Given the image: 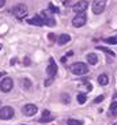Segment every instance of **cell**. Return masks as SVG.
Returning <instances> with one entry per match:
<instances>
[{
	"mask_svg": "<svg viewBox=\"0 0 117 125\" xmlns=\"http://www.w3.org/2000/svg\"><path fill=\"white\" fill-rule=\"evenodd\" d=\"M4 73H6V72H0V78H1V76H3Z\"/></svg>",
	"mask_w": 117,
	"mask_h": 125,
	"instance_id": "1f68e13d",
	"label": "cell"
},
{
	"mask_svg": "<svg viewBox=\"0 0 117 125\" xmlns=\"http://www.w3.org/2000/svg\"><path fill=\"white\" fill-rule=\"evenodd\" d=\"M48 37H49V40H52V41H54V34H53V33H51V34L48 35Z\"/></svg>",
	"mask_w": 117,
	"mask_h": 125,
	"instance_id": "4316f807",
	"label": "cell"
},
{
	"mask_svg": "<svg viewBox=\"0 0 117 125\" xmlns=\"http://www.w3.org/2000/svg\"><path fill=\"white\" fill-rule=\"evenodd\" d=\"M46 73H48V78H54L57 73V65L54 62L53 59H49V64L46 67Z\"/></svg>",
	"mask_w": 117,
	"mask_h": 125,
	"instance_id": "9c48e42d",
	"label": "cell"
},
{
	"mask_svg": "<svg viewBox=\"0 0 117 125\" xmlns=\"http://www.w3.org/2000/svg\"><path fill=\"white\" fill-rule=\"evenodd\" d=\"M98 83L101 86H106L109 83V78H108V75L106 73H102V75H99L98 76Z\"/></svg>",
	"mask_w": 117,
	"mask_h": 125,
	"instance_id": "9a60e30c",
	"label": "cell"
},
{
	"mask_svg": "<svg viewBox=\"0 0 117 125\" xmlns=\"http://www.w3.org/2000/svg\"><path fill=\"white\" fill-rule=\"evenodd\" d=\"M70 69L74 75H78V76L86 75L89 72V67L86 65L85 62H74L72 65L70 67Z\"/></svg>",
	"mask_w": 117,
	"mask_h": 125,
	"instance_id": "6da1fadb",
	"label": "cell"
},
{
	"mask_svg": "<svg viewBox=\"0 0 117 125\" xmlns=\"http://www.w3.org/2000/svg\"><path fill=\"white\" fill-rule=\"evenodd\" d=\"M54 120V117L52 116L51 113L48 112V110H44L42 112V117L40 118V122H51V121H53Z\"/></svg>",
	"mask_w": 117,
	"mask_h": 125,
	"instance_id": "7c38bea8",
	"label": "cell"
},
{
	"mask_svg": "<svg viewBox=\"0 0 117 125\" xmlns=\"http://www.w3.org/2000/svg\"><path fill=\"white\" fill-rule=\"evenodd\" d=\"M21 86H22V88L30 90V88H32V82L29 80V79H22V80H21Z\"/></svg>",
	"mask_w": 117,
	"mask_h": 125,
	"instance_id": "e0dca14e",
	"label": "cell"
},
{
	"mask_svg": "<svg viewBox=\"0 0 117 125\" xmlns=\"http://www.w3.org/2000/svg\"><path fill=\"white\" fill-rule=\"evenodd\" d=\"M12 86H14V82L11 78H4L0 83V90L3 91V93H10V91L12 90Z\"/></svg>",
	"mask_w": 117,
	"mask_h": 125,
	"instance_id": "ba28073f",
	"label": "cell"
},
{
	"mask_svg": "<svg viewBox=\"0 0 117 125\" xmlns=\"http://www.w3.org/2000/svg\"><path fill=\"white\" fill-rule=\"evenodd\" d=\"M60 61H61V62H65V61H67V57H61Z\"/></svg>",
	"mask_w": 117,
	"mask_h": 125,
	"instance_id": "4dcf8cb0",
	"label": "cell"
},
{
	"mask_svg": "<svg viewBox=\"0 0 117 125\" xmlns=\"http://www.w3.org/2000/svg\"><path fill=\"white\" fill-rule=\"evenodd\" d=\"M67 56H74V52H72V50H70V52L67 53Z\"/></svg>",
	"mask_w": 117,
	"mask_h": 125,
	"instance_id": "f546056e",
	"label": "cell"
},
{
	"mask_svg": "<svg viewBox=\"0 0 117 125\" xmlns=\"http://www.w3.org/2000/svg\"><path fill=\"white\" fill-rule=\"evenodd\" d=\"M12 15L18 19H22L23 16L27 15V7L25 4H18L12 8Z\"/></svg>",
	"mask_w": 117,
	"mask_h": 125,
	"instance_id": "7a4b0ae2",
	"label": "cell"
},
{
	"mask_svg": "<svg viewBox=\"0 0 117 125\" xmlns=\"http://www.w3.org/2000/svg\"><path fill=\"white\" fill-rule=\"evenodd\" d=\"M116 97H117V95H116Z\"/></svg>",
	"mask_w": 117,
	"mask_h": 125,
	"instance_id": "d590c367",
	"label": "cell"
},
{
	"mask_svg": "<svg viewBox=\"0 0 117 125\" xmlns=\"http://www.w3.org/2000/svg\"><path fill=\"white\" fill-rule=\"evenodd\" d=\"M37 110H38V107L35 106L34 103H27V105H25L22 107V113L25 116H34L37 113Z\"/></svg>",
	"mask_w": 117,
	"mask_h": 125,
	"instance_id": "30bf717a",
	"label": "cell"
},
{
	"mask_svg": "<svg viewBox=\"0 0 117 125\" xmlns=\"http://www.w3.org/2000/svg\"><path fill=\"white\" fill-rule=\"evenodd\" d=\"M97 49L98 50H102V52H105L106 54H110V56H116V53H114L113 50H110V49H108V48H104V46H97Z\"/></svg>",
	"mask_w": 117,
	"mask_h": 125,
	"instance_id": "ac0fdd59",
	"label": "cell"
},
{
	"mask_svg": "<svg viewBox=\"0 0 117 125\" xmlns=\"http://www.w3.org/2000/svg\"><path fill=\"white\" fill-rule=\"evenodd\" d=\"M15 62H16V59H11V62H10V64H11V65H14Z\"/></svg>",
	"mask_w": 117,
	"mask_h": 125,
	"instance_id": "f1b7e54d",
	"label": "cell"
},
{
	"mask_svg": "<svg viewBox=\"0 0 117 125\" xmlns=\"http://www.w3.org/2000/svg\"><path fill=\"white\" fill-rule=\"evenodd\" d=\"M49 11H51L52 14H57V12H60V10L57 8V7L54 6L53 3H49Z\"/></svg>",
	"mask_w": 117,
	"mask_h": 125,
	"instance_id": "ffe728a7",
	"label": "cell"
},
{
	"mask_svg": "<svg viewBox=\"0 0 117 125\" xmlns=\"http://www.w3.org/2000/svg\"><path fill=\"white\" fill-rule=\"evenodd\" d=\"M86 60H87V62H89V64L95 65V64L98 62V56H97L95 53H89L87 56H86Z\"/></svg>",
	"mask_w": 117,
	"mask_h": 125,
	"instance_id": "5bb4252c",
	"label": "cell"
},
{
	"mask_svg": "<svg viewBox=\"0 0 117 125\" xmlns=\"http://www.w3.org/2000/svg\"><path fill=\"white\" fill-rule=\"evenodd\" d=\"M70 41H71V37H70V35H68V34H61L60 37L57 38V44H59V45H61V46H63V45L68 44Z\"/></svg>",
	"mask_w": 117,
	"mask_h": 125,
	"instance_id": "4fadbf2b",
	"label": "cell"
},
{
	"mask_svg": "<svg viewBox=\"0 0 117 125\" xmlns=\"http://www.w3.org/2000/svg\"><path fill=\"white\" fill-rule=\"evenodd\" d=\"M27 23L29 25H34V26H44L45 22H44V18L41 15H34L33 18L27 19Z\"/></svg>",
	"mask_w": 117,
	"mask_h": 125,
	"instance_id": "8fae6325",
	"label": "cell"
},
{
	"mask_svg": "<svg viewBox=\"0 0 117 125\" xmlns=\"http://www.w3.org/2000/svg\"><path fill=\"white\" fill-rule=\"evenodd\" d=\"M23 64H25L26 67H29L32 64V62H30V59H29V57H25V59H23Z\"/></svg>",
	"mask_w": 117,
	"mask_h": 125,
	"instance_id": "d4e9b609",
	"label": "cell"
},
{
	"mask_svg": "<svg viewBox=\"0 0 117 125\" xmlns=\"http://www.w3.org/2000/svg\"><path fill=\"white\" fill-rule=\"evenodd\" d=\"M0 49H1V45H0Z\"/></svg>",
	"mask_w": 117,
	"mask_h": 125,
	"instance_id": "836d02e7",
	"label": "cell"
},
{
	"mask_svg": "<svg viewBox=\"0 0 117 125\" xmlns=\"http://www.w3.org/2000/svg\"><path fill=\"white\" fill-rule=\"evenodd\" d=\"M86 22H87V16H86L85 12L76 14L75 18L72 19V25L75 26V27H82V26L86 25Z\"/></svg>",
	"mask_w": 117,
	"mask_h": 125,
	"instance_id": "5b68a950",
	"label": "cell"
},
{
	"mask_svg": "<svg viewBox=\"0 0 117 125\" xmlns=\"http://www.w3.org/2000/svg\"><path fill=\"white\" fill-rule=\"evenodd\" d=\"M76 99H78V102H79L80 105H83V103H86V101H87V95H86L85 93H79L76 95Z\"/></svg>",
	"mask_w": 117,
	"mask_h": 125,
	"instance_id": "2e32d148",
	"label": "cell"
},
{
	"mask_svg": "<svg viewBox=\"0 0 117 125\" xmlns=\"http://www.w3.org/2000/svg\"><path fill=\"white\" fill-rule=\"evenodd\" d=\"M52 82H53V78H48L44 82V84H45V86H46V87H48V86H51V84H52Z\"/></svg>",
	"mask_w": 117,
	"mask_h": 125,
	"instance_id": "603a6c76",
	"label": "cell"
},
{
	"mask_svg": "<svg viewBox=\"0 0 117 125\" xmlns=\"http://www.w3.org/2000/svg\"><path fill=\"white\" fill-rule=\"evenodd\" d=\"M41 16L44 18V22H45V25H48V26H51V27H53L54 25H56V19L53 18V16L51 15V11L49 10H44L41 12Z\"/></svg>",
	"mask_w": 117,
	"mask_h": 125,
	"instance_id": "52a82bcc",
	"label": "cell"
},
{
	"mask_svg": "<svg viewBox=\"0 0 117 125\" xmlns=\"http://www.w3.org/2000/svg\"><path fill=\"white\" fill-rule=\"evenodd\" d=\"M67 124L68 125H83V122L79 121V120H75V118H68L67 120Z\"/></svg>",
	"mask_w": 117,
	"mask_h": 125,
	"instance_id": "d6986e66",
	"label": "cell"
},
{
	"mask_svg": "<svg viewBox=\"0 0 117 125\" xmlns=\"http://www.w3.org/2000/svg\"><path fill=\"white\" fill-rule=\"evenodd\" d=\"M106 8V0H94L93 1V12L94 14H102Z\"/></svg>",
	"mask_w": 117,
	"mask_h": 125,
	"instance_id": "3957f363",
	"label": "cell"
},
{
	"mask_svg": "<svg viewBox=\"0 0 117 125\" xmlns=\"http://www.w3.org/2000/svg\"><path fill=\"white\" fill-rule=\"evenodd\" d=\"M87 8H89V1H87V0H79V1L76 4H74V7H72L74 12H76V14L85 12Z\"/></svg>",
	"mask_w": 117,
	"mask_h": 125,
	"instance_id": "8992f818",
	"label": "cell"
},
{
	"mask_svg": "<svg viewBox=\"0 0 117 125\" xmlns=\"http://www.w3.org/2000/svg\"><path fill=\"white\" fill-rule=\"evenodd\" d=\"M14 114H15V112H14V109L11 106H3L1 109H0V118L1 120L12 118Z\"/></svg>",
	"mask_w": 117,
	"mask_h": 125,
	"instance_id": "277c9868",
	"label": "cell"
},
{
	"mask_svg": "<svg viewBox=\"0 0 117 125\" xmlns=\"http://www.w3.org/2000/svg\"><path fill=\"white\" fill-rule=\"evenodd\" d=\"M116 110H117V102H113L110 105V110H109V113H113V114H116Z\"/></svg>",
	"mask_w": 117,
	"mask_h": 125,
	"instance_id": "7402d4cb",
	"label": "cell"
},
{
	"mask_svg": "<svg viewBox=\"0 0 117 125\" xmlns=\"http://www.w3.org/2000/svg\"><path fill=\"white\" fill-rule=\"evenodd\" d=\"M102 101H104V95H99V97H97L94 99V102L95 103H99V102H102Z\"/></svg>",
	"mask_w": 117,
	"mask_h": 125,
	"instance_id": "484cf974",
	"label": "cell"
},
{
	"mask_svg": "<svg viewBox=\"0 0 117 125\" xmlns=\"http://www.w3.org/2000/svg\"><path fill=\"white\" fill-rule=\"evenodd\" d=\"M61 98H63V102H67V103L70 102V95H68V94H63Z\"/></svg>",
	"mask_w": 117,
	"mask_h": 125,
	"instance_id": "cb8c5ba5",
	"label": "cell"
},
{
	"mask_svg": "<svg viewBox=\"0 0 117 125\" xmlns=\"http://www.w3.org/2000/svg\"><path fill=\"white\" fill-rule=\"evenodd\" d=\"M105 42H106V44H109V45H116L117 44V38L109 37V38H106V40H105Z\"/></svg>",
	"mask_w": 117,
	"mask_h": 125,
	"instance_id": "44dd1931",
	"label": "cell"
},
{
	"mask_svg": "<svg viewBox=\"0 0 117 125\" xmlns=\"http://www.w3.org/2000/svg\"><path fill=\"white\" fill-rule=\"evenodd\" d=\"M4 4H6V0H0V8H1Z\"/></svg>",
	"mask_w": 117,
	"mask_h": 125,
	"instance_id": "83f0119b",
	"label": "cell"
},
{
	"mask_svg": "<svg viewBox=\"0 0 117 125\" xmlns=\"http://www.w3.org/2000/svg\"><path fill=\"white\" fill-rule=\"evenodd\" d=\"M0 106H1V101H0Z\"/></svg>",
	"mask_w": 117,
	"mask_h": 125,
	"instance_id": "d6a6232c",
	"label": "cell"
},
{
	"mask_svg": "<svg viewBox=\"0 0 117 125\" xmlns=\"http://www.w3.org/2000/svg\"><path fill=\"white\" fill-rule=\"evenodd\" d=\"M113 125H116V124H113Z\"/></svg>",
	"mask_w": 117,
	"mask_h": 125,
	"instance_id": "e575fe53",
	"label": "cell"
}]
</instances>
